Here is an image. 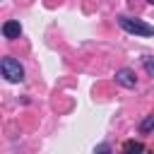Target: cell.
<instances>
[{
  "label": "cell",
  "instance_id": "cell-1",
  "mask_svg": "<svg viewBox=\"0 0 154 154\" xmlns=\"http://www.w3.org/2000/svg\"><path fill=\"white\" fill-rule=\"evenodd\" d=\"M118 24L128 31V34H135V36H154V26L142 22V19H135V17H118Z\"/></svg>",
  "mask_w": 154,
  "mask_h": 154
},
{
  "label": "cell",
  "instance_id": "cell-2",
  "mask_svg": "<svg viewBox=\"0 0 154 154\" xmlns=\"http://www.w3.org/2000/svg\"><path fill=\"white\" fill-rule=\"evenodd\" d=\"M0 70H2V77H5L7 82H22V79H24V67H22L19 60L12 58V55H5V58L0 60Z\"/></svg>",
  "mask_w": 154,
  "mask_h": 154
},
{
  "label": "cell",
  "instance_id": "cell-3",
  "mask_svg": "<svg viewBox=\"0 0 154 154\" xmlns=\"http://www.w3.org/2000/svg\"><path fill=\"white\" fill-rule=\"evenodd\" d=\"M116 82H118L120 87H125V89H132V87H135V82H137V77H135V72H132V70L120 67V70L116 72Z\"/></svg>",
  "mask_w": 154,
  "mask_h": 154
},
{
  "label": "cell",
  "instance_id": "cell-4",
  "mask_svg": "<svg viewBox=\"0 0 154 154\" xmlns=\"http://www.w3.org/2000/svg\"><path fill=\"white\" fill-rule=\"evenodd\" d=\"M19 34H22V24H19V22L10 19V22L2 24V36H5V38H19Z\"/></svg>",
  "mask_w": 154,
  "mask_h": 154
},
{
  "label": "cell",
  "instance_id": "cell-5",
  "mask_svg": "<svg viewBox=\"0 0 154 154\" xmlns=\"http://www.w3.org/2000/svg\"><path fill=\"white\" fill-rule=\"evenodd\" d=\"M123 152H125V154H142V152H144V144H142V142H135V140H128V142L123 144Z\"/></svg>",
  "mask_w": 154,
  "mask_h": 154
},
{
  "label": "cell",
  "instance_id": "cell-6",
  "mask_svg": "<svg viewBox=\"0 0 154 154\" xmlns=\"http://www.w3.org/2000/svg\"><path fill=\"white\" fill-rule=\"evenodd\" d=\"M140 130H142V132H149V130H154V116H147V118L140 123Z\"/></svg>",
  "mask_w": 154,
  "mask_h": 154
},
{
  "label": "cell",
  "instance_id": "cell-7",
  "mask_svg": "<svg viewBox=\"0 0 154 154\" xmlns=\"http://www.w3.org/2000/svg\"><path fill=\"white\" fill-rule=\"evenodd\" d=\"M144 70L154 77V58H144Z\"/></svg>",
  "mask_w": 154,
  "mask_h": 154
},
{
  "label": "cell",
  "instance_id": "cell-8",
  "mask_svg": "<svg viewBox=\"0 0 154 154\" xmlns=\"http://www.w3.org/2000/svg\"><path fill=\"white\" fill-rule=\"evenodd\" d=\"M94 154H111V147H108V144L103 142V144H99V147L94 149Z\"/></svg>",
  "mask_w": 154,
  "mask_h": 154
}]
</instances>
